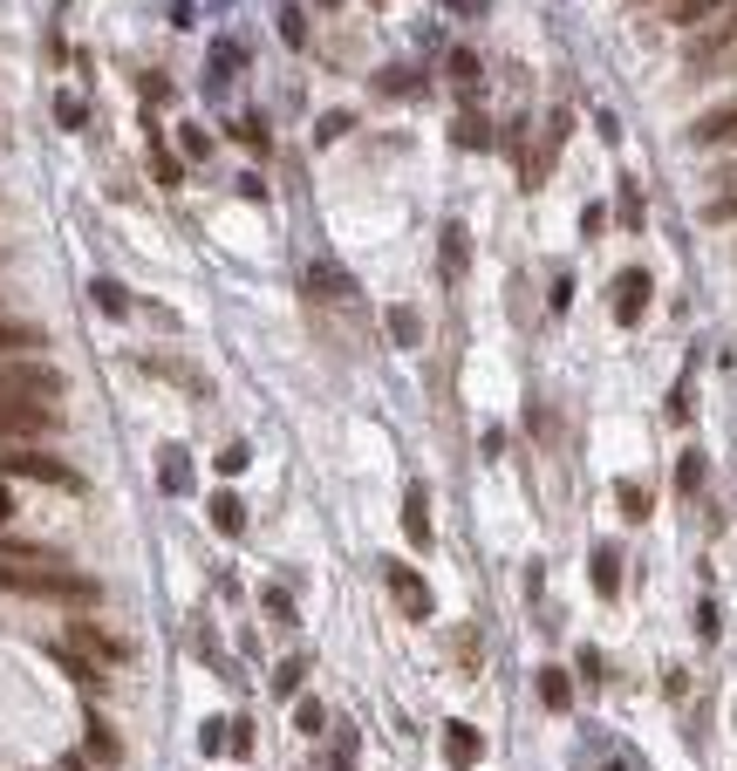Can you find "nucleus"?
<instances>
[{
  "label": "nucleus",
  "mask_w": 737,
  "mask_h": 771,
  "mask_svg": "<svg viewBox=\"0 0 737 771\" xmlns=\"http://www.w3.org/2000/svg\"><path fill=\"white\" fill-rule=\"evenodd\" d=\"M0 595L89 614L96 601H103V580H89V574H75V567H8V560H0Z\"/></svg>",
  "instance_id": "1"
},
{
  "label": "nucleus",
  "mask_w": 737,
  "mask_h": 771,
  "mask_svg": "<svg viewBox=\"0 0 737 771\" xmlns=\"http://www.w3.org/2000/svg\"><path fill=\"white\" fill-rule=\"evenodd\" d=\"M0 478H28V485H48V492H83V472L48 451H28V444H0Z\"/></svg>",
  "instance_id": "2"
},
{
  "label": "nucleus",
  "mask_w": 737,
  "mask_h": 771,
  "mask_svg": "<svg viewBox=\"0 0 737 771\" xmlns=\"http://www.w3.org/2000/svg\"><path fill=\"white\" fill-rule=\"evenodd\" d=\"M69 390L56 363H35V355H14V363H0V396H21V403H56Z\"/></svg>",
  "instance_id": "3"
},
{
  "label": "nucleus",
  "mask_w": 737,
  "mask_h": 771,
  "mask_svg": "<svg viewBox=\"0 0 737 771\" xmlns=\"http://www.w3.org/2000/svg\"><path fill=\"white\" fill-rule=\"evenodd\" d=\"M56 430H62V403L0 396V444H35V437H56Z\"/></svg>",
  "instance_id": "4"
},
{
  "label": "nucleus",
  "mask_w": 737,
  "mask_h": 771,
  "mask_svg": "<svg viewBox=\"0 0 737 771\" xmlns=\"http://www.w3.org/2000/svg\"><path fill=\"white\" fill-rule=\"evenodd\" d=\"M383 587L396 595V608L410 614V622H430V614H438V601H430V587L417 580V567H403V560H390V567H383Z\"/></svg>",
  "instance_id": "5"
},
{
  "label": "nucleus",
  "mask_w": 737,
  "mask_h": 771,
  "mask_svg": "<svg viewBox=\"0 0 737 771\" xmlns=\"http://www.w3.org/2000/svg\"><path fill=\"white\" fill-rule=\"evenodd\" d=\"M649 287H655V280H649L642 267H628V273L615 280V321H622V328H635V321L649 315Z\"/></svg>",
  "instance_id": "6"
},
{
  "label": "nucleus",
  "mask_w": 737,
  "mask_h": 771,
  "mask_svg": "<svg viewBox=\"0 0 737 771\" xmlns=\"http://www.w3.org/2000/svg\"><path fill=\"white\" fill-rule=\"evenodd\" d=\"M69 641H75V649H83V656L96 662V670H110V662H123V641H116V635H103L96 622H83V614L69 622Z\"/></svg>",
  "instance_id": "7"
},
{
  "label": "nucleus",
  "mask_w": 737,
  "mask_h": 771,
  "mask_svg": "<svg viewBox=\"0 0 737 771\" xmlns=\"http://www.w3.org/2000/svg\"><path fill=\"white\" fill-rule=\"evenodd\" d=\"M0 560H8V567H69V553H62V547H41V539H14V533H0Z\"/></svg>",
  "instance_id": "8"
},
{
  "label": "nucleus",
  "mask_w": 737,
  "mask_h": 771,
  "mask_svg": "<svg viewBox=\"0 0 737 771\" xmlns=\"http://www.w3.org/2000/svg\"><path fill=\"white\" fill-rule=\"evenodd\" d=\"M48 342V328L21 321V315H0V363H14V355H35Z\"/></svg>",
  "instance_id": "9"
},
{
  "label": "nucleus",
  "mask_w": 737,
  "mask_h": 771,
  "mask_svg": "<svg viewBox=\"0 0 737 771\" xmlns=\"http://www.w3.org/2000/svg\"><path fill=\"white\" fill-rule=\"evenodd\" d=\"M690 137L710 150V144H737V96L724 102V110H703L697 123H690Z\"/></svg>",
  "instance_id": "10"
},
{
  "label": "nucleus",
  "mask_w": 737,
  "mask_h": 771,
  "mask_svg": "<svg viewBox=\"0 0 737 771\" xmlns=\"http://www.w3.org/2000/svg\"><path fill=\"white\" fill-rule=\"evenodd\" d=\"M730 41H737V8H730V14H724L710 35H697V41H690V69H710V62H717Z\"/></svg>",
  "instance_id": "11"
},
{
  "label": "nucleus",
  "mask_w": 737,
  "mask_h": 771,
  "mask_svg": "<svg viewBox=\"0 0 737 771\" xmlns=\"http://www.w3.org/2000/svg\"><path fill=\"white\" fill-rule=\"evenodd\" d=\"M403 533H410V547H430V492L423 485H410V492H403Z\"/></svg>",
  "instance_id": "12"
},
{
  "label": "nucleus",
  "mask_w": 737,
  "mask_h": 771,
  "mask_svg": "<svg viewBox=\"0 0 737 771\" xmlns=\"http://www.w3.org/2000/svg\"><path fill=\"white\" fill-rule=\"evenodd\" d=\"M48 656H56V670H62V676H75V683H96V676H103V670H96V662H89L83 649H75L69 635H62V641H48Z\"/></svg>",
  "instance_id": "13"
},
{
  "label": "nucleus",
  "mask_w": 737,
  "mask_h": 771,
  "mask_svg": "<svg viewBox=\"0 0 737 771\" xmlns=\"http://www.w3.org/2000/svg\"><path fill=\"white\" fill-rule=\"evenodd\" d=\"M588 580L601 587V595H615V587H622V553L615 547H594L588 553Z\"/></svg>",
  "instance_id": "14"
},
{
  "label": "nucleus",
  "mask_w": 737,
  "mask_h": 771,
  "mask_svg": "<svg viewBox=\"0 0 737 771\" xmlns=\"http://www.w3.org/2000/svg\"><path fill=\"white\" fill-rule=\"evenodd\" d=\"M89 764H116L123 758V744H116V731L103 724V717H89V751H83Z\"/></svg>",
  "instance_id": "15"
},
{
  "label": "nucleus",
  "mask_w": 737,
  "mask_h": 771,
  "mask_svg": "<svg viewBox=\"0 0 737 771\" xmlns=\"http://www.w3.org/2000/svg\"><path fill=\"white\" fill-rule=\"evenodd\" d=\"M444 751H451V764H478V751H486V744H478L471 724H444Z\"/></svg>",
  "instance_id": "16"
},
{
  "label": "nucleus",
  "mask_w": 737,
  "mask_h": 771,
  "mask_svg": "<svg viewBox=\"0 0 737 771\" xmlns=\"http://www.w3.org/2000/svg\"><path fill=\"white\" fill-rule=\"evenodd\" d=\"M717 8H724V0H670V21H676V28H703Z\"/></svg>",
  "instance_id": "17"
},
{
  "label": "nucleus",
  "mask_w": 737,
  "mask_h": 771,
  "mask_svg": "<svg viewBox=\"0 0 737 771\" xmlns=\"http://www.w3.org/2000/svg\"><path fill=\"white\" fill-rule=\"evenodd\" d=\"M158 478L171 485V492H185V485H192V465H185V451H177V444H164V457H158Z\"/></svg>",
  "instance_id": "18"
},
{
  "label": "nucleus",
  "mask_w": 737,
  "mask_h": 771,
  "mask_svg": "<svg viewBox=\"0 0 737 771\" xmlns=\"http://www.w3.org/2000/svg\"><path fill=\"white\" fill-rule=\"evenodd\" d=\"M540 703H546V710H567V703H574V683H567L561 670H540Z\"/></svg>",
  "instance_id": "19"
},
{
  "label": "nucleus",
  "mask_w": 737,
  "mask_h": 771,
  "mask_svg": "<svg viewBox=\"0 0 737 771\" xmlns=\"http://www.w3.org/2000/svg\"><path fill=\"white\" fill-rule=\"evenodd\" d=\"M676 492H683V499H697V492H703V451H683V465H676Z\"/></svg>",
  "instance_id": "20"
},
{
  "label": "nucleus",
  "mask_w": 737,
  "mask_h": 771,
  "mask_svg": "<svg viewBox=\"0 0 737 771\" xmlns=\"http://www.w3.org/2000/svg\"><path fill=\"white\" fill-rule=\"evenodd\" d=\"M150 376H164V382H185L192 396H206V376H198V369H185V363H164V355H158V363H150Z\"/></svg>",
  "instance_id": "21"
},
{
  "label": "nucleus",
  "mask_w": 737,
  "mask_h": 771,
  "mask_svg": "<svg viewBox=\"0 0 737 771\" xmlns=\"http://www.w3.org/2000/svg\"><path fill=\"white\" fill-rule=\"evenodd\" d=\"M212 526H219V533H239V526H246V505H239L233 492H219V499H212Z\"/></svg>",
  "instance_id": "22"
},
{
  "label": "nucleus",
  "mask_w": 737,
  "mask_h": 771,
  "mask_svg": "<svg viewBox=\"0 0 737 771\" xmlns=\"http://www.w3.org/2000/svg\"><path fill=\"white\" fill-rule=\"evenodd\" d=\"M390 335L410 348V342H423V321H417V307H390Z\"/></svg>",
  "instance_id": "23"
},
{
  "label": "nucleus",
  "mask_w": 737,
  "mask_h": 771,
  "mask_svg": "<svg viewBox=\"0 0 737 771\" xmlns=\"http://www.w3.org/2000/svg\"><path fill=\"white\" fill-rule=\"evenodd\" d=\"M150 171H158L164 185H185V164H177V150H164V144H150Z\"/></svg>",
  "instance_id": "24"
},
{
  "label": "nucleus",
  "mask_w": 737,
  "mask_h": 771,
  "mask_svg": "<svg viewBox=\"0 0 737 771\" xmlns=\"http://www.w3.org/2000/svg\"><path fill=\"white\" fill-rule=\"evenodd\" d=\"M96 307H103V315H131V294H123L116 280H96Z\"/></svg>",
  "instance_id": "25"
},
{
  "label": "nucleus",
  "mask_w": 737,
  "mask_h": 771,
  "mask_svg": "<svg viewBox=\"0 0 737 771\" xmlns=\"http://www.w3.org/2000/svg\"><path fill=\"white\" fill-rule=\"evenodd\" d=\"M294 724L308 731V737H321V731H328V710H321L315 697H300V710H294Z\"/></svg>",
  "instance_id": "26"
},
{
  "label": "nucleus",
  "mask_w": 737,
  "mask_h": 771,
  "mask_svg": "<svg viewBox=\"0 0 737 771\" xmlns=\"http://www.w3.org/2000/svg\"><path fill=\"white\" fill-rule=\"evenodd\" d=\"M703 225H737V192L710 198V205H703Z\"/></svg>",
  "instance_id": "27"
},
{
  "label": "nucleus",
  "mask_w": 737,
  "mask_h": 771,
  "mask_svg": "<svg viewBox=\"0 0 737 771\" xmlns=\"http://www.w3.org/2000/svg\"><path fill=\"white\" fill-rule=\"evenodd\" d=\"M300 670H308V662H281V670H273V697H294V689H300Z\"/></svg>",
  "instance_id": "28"
},
{
  "label": "nucleus",
  "mask_w": 737,
  "mask_h": 771,
  "mask_svg": "<svg viewBox=\"0 0 737 771\" xmlns=\"http://www.w3.org/2000/svg\"><path fill=\"white\" fill-rule=\"evenodd\" d=\"M622 512H628V519H649V492H642V485H622Z\"/></svg>",
  "instance_id": "29"
},
{
  "label": "nucleus",
  "mask_w": 737,
  "mask_h": 771,
  "mask_svg": "<svg viewBox=\"0 0 737 771\" xmlns=\"http://www.w3.org/2000/svg\"><path fill=\"white\" fill-rule=\"evenodd\" d=\"M177 144H185V158H206V150H212V137L198 131V123H185V131H177Z\"/></svg>",
  "instance_id": "30"
},
{
  "label": "nucleus",
  "mask_w": 737,
  "mask_h": 771,
  "mask_svg": "<svg viewBox=\"0 0 737 771\" xmlns=\"http://www.w3.org/2000/svg\"><path fill=\"white\" fill-rule=\"evenodd\" d=\"M580 676L601 683V676H607V656H601V649H580Z\"/></svg>",
  "instance_id": "31"
},
{
  "label": "nucleus",
  "mask_w": 737,
  "mask_h": 771,
  "mask_svg": "<svg viewBox=\"0 0 737 771\" xmlns=\"http://www.w3.org/2000/svg\"><path fill=\"white\" fill-rule=\"evenodd\" d=\"M56 117H62V131H83V102H75V96L56 102Z\"/></svg>",
  "instance_id": "32"
},
{
  "label": "nucleus",
  "mask_w": 737,
  "mask_h": 771,
  "mask_svg": "<svg viewBox=\"0 0 737 771\" xmlns=\"http://www.w3.org/2000/svg\"><path fill=\"white\" fill-rule=\"evenodd\" d=\"M267 614H273V622H294V601L281 595V587H267Z\"/></svg>",
  "instance_id": "33"
},
{
  "label": "nucleus",
  "mask_w": 737,
  "mask_h": 771,
  "mask_svg": "<svg viewBox=\"0 0 737 771\" xmlns=\"http://www.w3.org/2000/svg\"><path fill=\"white\" fill-rule=\"evenodd\" d=\"M444 260H451V273H465V240H457V225L444 233Z\"/></svg>",
  "instance_id": "34"
},
{
  "label": "nucleus",
  "mask_w": 737,
  "mask_h": 771,
  "mask_svg": "<svg viewBox=\"0 0 737 771\" xmlns=\"http://www.w3.org/2000/svg\"><path fill=\"white\" fill-rule=\"evenodd\" d=\"M14 512H21V505H14V485H8V478H0V533H8V526H14Z\"/></svg>",
  "instance_id": "35"
},
{
  "label": "nucleus",
  "mask_w": 737,
  "mask_h": 771,
  "mask_svg": "<svg viewBox=\"0 0 737 771\" xmlns=\"http://www.w3.org/2000/svg\"><path fill=\"white\" fill-rule=\"evenodd\" d=\"M451 75L457 83H478V56H451Z\"/></svg>",
  "instance_id": "36"
},
{
  "label": "nucleus",
  "mask_w": 737,
  "mask_h": 771,
  "mask_svg": "<svg viewBox=\"0 0 737 771\" xmlns=\"http://www.w3.org/2000/svg\"><path fill=\"white\" fill-rule=\"evenodd\" d=\"M62 771H96V764H89L83 751H69V758H62Z\"/></svg>",
  "instance_id": "37"
},
{
  "label": "nucleus",
  "mask_w": 737,
  "mask_h": 771,
  "mask_svg": "<svg viewBox=\"0 0 737 771\" xmlns=\"http://www.w3.org/2000/svg\"><path fill=\"white\" fill-rule=\"evenodd\" d=\"M607 771H615V764H607Z\"/></svg>",
  "instance_id": "38"
}]
</instances>
